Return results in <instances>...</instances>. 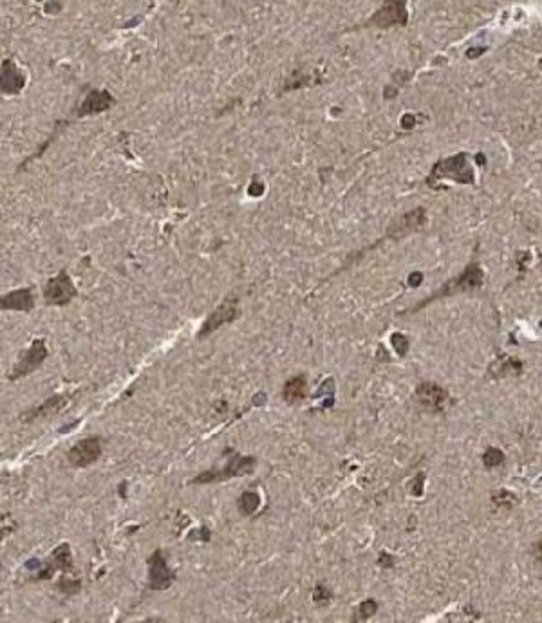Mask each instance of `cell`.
Returning <instances> with one entry per match:
<instances>
[{
    "instance_id": "4dcf8cb0",
    "label": "cell",
    "mask_w": 542,
    "mask_h": 623,
    "mask_svg": "<svg viewBox=\"0 0 542 623\" xmlns=\"http://www.w3.org/2000/svg\"><path fill=\"white\" fill-rule=\"evenodd\" d=\"M479 53H484L483 47H479V49H470L468 53H466V56H468V58H477Z\"/></svg>"
},
{
    "instance_id": "ba28073f",
    "label": "cell",
    "mask_w": 542,
    "mask_h": 623,
    "mask_svg": "<svg viewBox=\"0 0 542 623\" xmlns=\"http://www.w3.org/2000/svg\"><path fill=\"white\" fill-rule=\"evenodd\" d=\"M425 223H427V210L421 206L414 208V210L407 211V214H403L402 217H398V219L394 221V223L387 228L383 240L402 239V237L409 235V233L421 230V228L425 226Z\"/></svg>"
},
{
    "instance_id": "f546056e",
    "label": "cell",
    "mask_w": 542,
    "mask_h": 623,
    "mask_svg": "<svg viewBox=\"0 0 542 623\" xmlns=\"http://www.w3.org/2000/svg\"><path fill=\"white\" fill-rule=\"evenodd\" d=\"M402 126L403 129H412L414 126V116L412 114H405L402 119Z\"/></svg>"
},
{
    "instance_id": "836d02e7",
    "label": "cell",
    "mask_w": 542,
    "mask_h": 623,
    "mask_svg": "<svg viewBox=\"0 0 542 623\" xmlns=\"http://www.w3.org/2000/svg\"><path fill=\"white\" fill-rule=\"evenodd\" d=\"M541 327H542V322H541Z\"/></svg>"
},
{
    "instance_id": "1f68e13d",
    "label": "cell",
    "mask_w": 542,
    "mask_h": 623,
    "mask_svg": "<svg viewBox=\"0 0 542 623\" xmlns=\"http://www.w3.org/2000/svg\"><path fill=\"white\" fill-rule=\"evenodd\" d=\"M264 400H266V396H264V392H260V394H258V398H257V400H253V403H257V405H263V403H264Z\"/></svg>"
},
{
    "instance_id": "8fae6325",
    "label": "cell",
    "mask_w": 542,
    "mask_h": 623,
    "mask_svg": "<svg viewBox=\"0 0 542 623\" xmlns=\"http://www.w3.org/2000/svg\"><path fill=\"white\" fill-rule=\"evenodd\" d=\"M414 398L418 405L428 410V412H441L447 400H449V392L439 385L432 383V381H425V383L418 385Z\"/></svg>"
},
{
    "instance_id": "7a4b0ae2",
    "label": "cell",
    "mask_w": 542,
    "mask_h": 623,
    "mask_svg": "<svg viewBox=\"0 0 542 623\" xmlns=\"http://www.w3.org/2000/svg\"><path fill=\"white\" fill-rule=\"evenodd\" d=\"M443 179H450V181H456L459 185H474L475 173L474 169H472L470 159H468V154L459 152L456 156L437 161L430 170V176L427 177V185L430 188H439V183Z\"/></svg>"
},
{
    "instance_id": "3957f363",
    "label": "cell",
    "mask_w": 542,
    "mask_h": 623,
    "mask_svg": "<svg viewBox=\"0 0 542 623\" xmlns=\"http://www.w3.org/2000/svg\"><path fill=\"white\" fill-rule=\"evenodd\" d=\"M409 24V9L407 0H383L380 8L364 22L348 31L360 29H390V27H405Z\"/></svg>"
},
{
    "instance_id": "8992f818",
    "label": "cell",
    "mask_w": 542,
    "mask_h": 623,
    "mask_svg": "<svg viewBox=\"0 0 542 623\" xmlns=\"http://www.w3.org/2000/svg\"><path fill=\"white\" fill-rule=\"evenodd\" d=\"M47 356H49V350H47L46 341L34 340L33 343H31L29 349L22 354L20 360L15 363L13 371L9 372L8 378L11 379V381H15V379H20V378H26L27 374H31V372L37 371V369L42 365L44 360H46Z\"/></svg>"
},
{
    "instance_id": "cb8c5ba5",
    "label": "cell",
    "mask_w": 542,
    "mask_h": 623,
    "mask_svg": "<svg viewBox=\"0 0 542 623\" xmlns=\"http://www.w3.org/2000/svg\"><path fill=\"white\" fill-rule=\"evenodd\" d=\"M491 501H494V504L506 506V508H508V506L515 504L517 499L513 493L508 492V490H499V492H496L494 495H491Z\"/></svg>"
},
{
    "instance_id": "83f0119b",
    "label": "cell",
    "mask_w": 542,
    "mask_h": 623,
    "mask_svg": "<svg viewBox=\"0 0 542 623\" xmlns=\"http://www.w3.org/2000/svg\"><path fill=\"white\" fill-rule=\"evenodd\" d=\"M531 555L535 556V560L541 562V564H542V539L538 540L537 544H535L534 548H531Z\"/></svg>"
},
{
    "instance_id": "9c48e42d",
    "label": "cell",
    "mask_w": 542,
    "mask_h": 623,
    "mask_svg": "<svg viewBox=\"0 0 542 623\" xmlns=\"http://www.w3.org/2000/svg\"><path fill=\"white\" fill-rule=\"evenodd\" d=\"M102 455V439L93 435V438L81 439L80 442L72 445L67 452V461L77 468H87L96 463Z\"/></svg>"
},
{
    "instance_id": "d6a6232c",
    "label": "cell",
    "mask_w": 542,
    "mask_h": 623,
    "mask_svg": "<svg viewBox=\"0 0 542 623\" xmlns=\"http://www.w3.org/2000/svg\"><path fill=\"white\" fill-rule=\"evenodd\" d=\"M477 163H479V164H484V163H487V159H484V157H483V154H477Z\"/></svg>"
},
{
    "instance_id": "5b68a950",
    "label": "cell",
    "mask_w": 542,
    "mask_h": 623,
    "mask_svg": "<svg viewBox=\"0 0 542 623\" xmlns=\"http://www.w3.org/2000/svg\"><path fill=\"white\" fill-rule=\"evenodd\" d=\"M78 295L77 287L72 284L71 277L65 270L60 271L56 277L49 278L44 286V300L47 306H67L74 296Z\"/></svg>"
},
{
    "instance_id": "e0dca14e",
    "label": "cell",
    "mask_w": 542,
    "mask_h": 623,
    "mask_svg": "<svg viewBox=\"0 0 542 623\" xmlns=\"http://www.w3.org/2000/svg\"><path fill=\"white\" fill-rule=\"evenodd\" d=\"M488 374L491 378H504V376H521L522 374V362L512 356H499V360L491 363L488 369Z\"/></svg>"
},
{
    "instance_id": "ffe728a7",
    "label": "cell",
    "mask_w": 542,
    "mask_h": 623,
    "mask_svg": "<svg viewBox=\"0 0 542 623\" xmlns=\"http://www.w3.org/2000/svg\"><path fill=\"white\" fill-rule=\"evenodd\" d=\"M311 84V74L304 71H295L291 76H289L288 80H286V85L282 87V93H288V91H293V88H302V87H308Z\"/></svg>"
},
{
    "instance_id": "d4e9b609",
    "label": "cell",
    "mask_w": 542,
    "mask_h": 623,
    "mask_svg": "<svg viewBox=\"0 0 542 623\" xmlns=\"http://www.w3.org/2000/svg\"><path fill=\"white\" fill-rule=\"evenodd\" d=\"M331 598H333V594H331V591L327 589L326 586L318 584V586L315 587V591H313V602L315 603H318V605H327V603L331 602Z\"/></svg>"
},
{
    "instance_id": "5bb4252c",
    "label": "cell",
    "mask_w": 542,
    "mask_h": 623,
    "mask_svg": "<svg viewBox=\"0 0 542 623\" xmlns=\"http://www.w3.org/2000/svg\"><path fill=\"white\" fill-rule=\"evenodd\" d=\"M2 303V309H9V311H31L34 308V296L31 287H24V289H15L8 295L2 296L0 300Z\"/></svg>"
},
{
    "instance_id": "2e32d148",
    "label": "cell",
    "mask_w": 542,
    "mask_h": 623,
    "mask_svg": "<svg viewBox=\"0 0 542 623\" xmlns=\"http://www.w3.org/2000/svg\"><path fill=\"white\" fill-rule=\"evenodd\" d=\"M65 403H67V398H65L64 394H56V396H53L51 400L44 401V403L40 405V407H37V409L27 410V412L22 416V419L29 423L34 421V419H40V417H49L51 414H56L64 409Z\"/></svg>"
},
{
    "instance_id": "4316f807",
    "label": "cell",
    "mask_w": 542,
    "mask_h": 623,
    "mask_svg": "<svg viewBox=\"0 0 542 623\" xmlns=\"http://www.w3.org/2000/svg\"><path fill=\"white\" fill-rule=\"evenodd\" d=\"M421 282H423V275H421L420 271H414V273L409 277V286L411 287H418Z\"/></svg>"
},
{
    "instance_id": "484cf974",
    "label": "cell",
    "mask_w": 542,
    "mask_h": 623,
    "mask_svg": "<svg viewBox=\"0 0 542 623\" xmlns=\"http://www.w3.org/2000/svg\"><path fill=\"white\" fill-rule=\"evenodd\" d=\"M423 485H425V473H418L416 479H412L411 485V492L414 493L416 497H420L421 493H423Z\"/></svg>"
},
{
    "instance_id": "9a60e30c",
    "label": "cell",
    "mask_w": 542,
    "mask_h": 623,
    "mask_svg": "<svg viewBox=\"0 0 542 623\" xmlns=\"http://www.w3.org/2000/svg\"><path fill=\"white\" fill-rule=\"evenodd\" d=\"M282 398L288 405H298L308 398V378L304 374L293 376L284 383Z\"/></svg>"
},
{
    "instance_id": "6da1fadb",
    "label": "cell",
    "mask_w": 542,
    "mask_h": 623,
    "mask_svg": "<svg viewBox=\"0 0 542 623\" xmlns=\"http://www.w3.org/2000/svg\"><path fill=\"white\" fill-rule=\"evenodd\" d=\"M483 280H484V273L481 270V265L477 262H472L465 268L461 275H458L456 278L445 282L443 286L439 287L437 291H434L432 295L428 296V299H423L421 302H418L414 308H411L409 311H405L403 315H411V313H418L420 309L427 308L428 303L436 302L439 299H447V296H454V295H459V293H466V291H474L479 289V287L483 286Z\"/></svg>"
},
{
    "instance_id": "7c38bea8",
    "label": "cell",
    "mask_w": 542,
    "mask_h": 623,
    "mask_svg": "<svg viewBox=\"0 0 542 623\" xmlns=\"http://www.w3.org/2000/svg\"><path fill=\"white\" fill-rule=\"evenodd\" d=\"M116 100L114 96L107 91H98L93 88L87 96L84 98V101L78 107L77 114L78 118H87V116H94V114H102L105 110H109L110 107H114Z\"/></svg>"
},
{
    "instance_id": "7402d4cb",
    "label": "cell",
    "mask_w": 542,
    "mask_h": 623,
    "mask_svg": "<svg viewBox=\"0 0 542 623\" xmlns=\"http://www.w3.org/2000/svg\"><path fill=\"white\" fill-rule=\"evenodd\" d=\"M504 454L499 450V448H488L487 452L483 454V463L487 468H496L501 466L504 463Z\"/></svg>"
},
{
    "instance_id": "603a6c76",
    "label": "cell",
    "mask_w": 542,
    "mask_h": 623,
    "mask_svg": "<svg viewBox=\"0 0 542 623\" xmlns=\"http://www.w3.org/2000/svg\"><path fill=\"white\" fill-rule=\"evenodd\" d=\"M390 343H392L394 350L398 353V356H405L409 353V338L402 333H394L390 336Z\"/></svg>"
},
{
    "instance_id": "d6986e66",
    "label": "cell",
    "mask_w": 542,
    "mask_h": 623,
    "mask_svg": "<svg viewBox=\"0 0 542 623\" xmlns=\"http://www.w3.org/2000/svg\"><path fill=\"white\" fill-rule=\"evenodd\" d=\"M260 506V497H258L257 492H244L239 499V510L242 515H253Z\"/></svg>"
},
{
    "instance_id": "277c9868",
    "label": "cell",
    "mask_w": 542,
    "mask_h": 623,
    "mask_svg": "<svg viewBox=\"0 0 542 623\" xmlns=\"http://www.w3.org/2000/svg\"><path fill=\"white\" fill-rule=\"evenodd\" d=\"M257 466V459L250 455L232 454L230 461L223 470H212V472H203L194 479V485H208V483H219V480H228L232 477H242L253 473Z\"/></svg>"
},
{
    "instance_id": "52a82bcc",
    "label": "cell",
    "mask_w": 542,
    "mask_h": 623,
    "mask_svg": "<svg viewBox=\"0 0 542 623\" xmlns=\"http://www.w3.org/2000/svg\"><path fill=\"white\" fill-rule=\"evenodd\" d=\"M241 316V308H239V300L235 296H228L225 302L220 303L219 308L208 316L204 324L201 325L199 338H206L208 334L216 333L217 329H220L223 325L232 324L233 320H237Z\"/></svg>"
},
{
    "instance_id": "44dd1931",
    "label": "cell",
    "mask_w": 542,
    "mask_h": 623,
    "mask_svg": "<svg viewBox=\"0 0 542 623\" xmlns=\"http://www.w3.org/2000/svg\"><path fill=\"white\" fill-rule=\"evenodd\" d=\"M376 611H378V603L374 602V600H365V602H362L360 605L356 607V615L352 616V619H355V622H365V619H369L371 616L376 615Z\"/></svg>"
},
{
    "instance_id": "ac0fdd59",
    "label": "cell",
    "mask_w": 542,
    "mask_h": 623,
    "mask_svg": "<svg viewBox=\"0 0 542 623\" xmlns=\"http://www.w3.org/2000/svg\"><path fill=\"white\" fill-rule=\"evenodd\" d=\"M51 560L55 562V565L58 569L71 573L72 571V555H71V548H69V544H62V546H58V548L53 551Z\"/></svg>"
},
{
    "instance_id": "30bf717a",
    "label": "cell",
    "mask_w": 542,
    "mask_h": 623,
    "mask_svg": "<svg viewBox=\"0 0 542 623\" xmlns=\"http://www.w3.org/2000/svg\"><path fill=\"white\" fill-rule=\"evenodd\" d=\"M176 580V573L168 568L161 549H156L149 558V589L165 591Z\"/></svg>"
},
{
    "instance_id": "4fadbf2b",
    "label": "cell",
    "mask_w": 542,
    "mask_h": 623,
    "mask_svg": "<svg viewBox=\"0 0 542 623\" xmlns=\"http://www.w3.org/2000/svg\"><path fill=\"white\" fill-rule=\"evenodd\" d=\"M24 87H26V74L13 60L6 58L2 62V94L17 96Z\"/></svg>"
},
{
    "instance_id": "f1b7e54d",
    "label": "cell",
    "mask_w": 542,
    "mask_h": 623,
    "mask_svg": "<svg viewBox=\"0 0 542 623\" xmlns=\"http://www.w3.org/2000/svg\"><path fill=\"white\" fill-rule=\"evenodd\" d=\"M380 564H385V568H392V565H394V558L389 555V553H381V555H380Z\"/></svg>"
}]
</instances>
